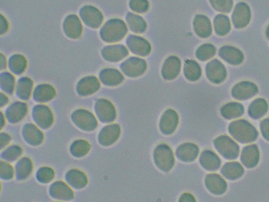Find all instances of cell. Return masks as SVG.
Instances as JSON below:
<instances>
[{
  "label": "cell",
  "instance_id": "cell-1",
  "mask_svg": "<svg viewBox=\"0 0 269 202\" xmlns=\"http://www.w3.org/2000/svg\"><path fill=\"white\" fill-rule=\"evenodd\" d=\"M127 31L126 26L122 20L113 19L108 21L103 26L100 35L103 40L108 42H114L123 38Z\"/></svg>",
  "mask_w": 269,
  "mask_h": 202
},
{
  "label": "cell",
  "instance_id": "cell-2",
  "mask_svg": "<svg viewBox=\"0 0 269 202\" xmlns=\"http://www.w3.org/2000/svg\"><path fill=\"white\" fill-rule=\"evenodd\" d=\"M154 160L157 166L164 171H168L172 167L173 158L171 151L164 145H161L156 149L154 154Z\"/></svg>",
  "mask_w": 269,
  "mask_h": 202
},
{
  "label": "cell",
  "instance_id": "cell-3",
  "mask_svg": "<svg viewBox=\"0 0 269 202\" xmlns=\"http://www.w3.org/2000/svg\"><path fill=\"white\" fill-rule=\"evenodd\" d=\"M80 14L84 22L93 28H97L101 24L103 16L100 11L96 8L90 5H86L81 9Z\"/></svg>",
  "mask_w": 269,
  "mask_h": 202
},
{
  "label": "cell",
  "instance_id": "cell-4",
  "mask_svg": "<svg viewBox=\"0 0 269 202\" xmlns=\"http://www.w3.org/2000/svg\"><path fill=\"white\" fill-rule=\"evenodd\" d=\"M63 28L65 34L72 39H77L82 34L81 23L78 17L74 15H70L66 17L63 23Z\"/></svg>",
  "mask_w": 269,
  "mask_h": 202
},
{
  "label": "cell",
  "instance_id": "cell-5",
  "mask_svg": "<svg viewBox=\"0 0 269 202\" xmlns=\"http://www.w3.org/2000/svg\"><path fill=\"white\" fill-rule=\"evenodd\" d=\"M66 178L68 183L73 188L80 189L84 187L88 183L86 175L82 171L72 169L67 173Z\"/></svg>",
  "mask_w": 269,
  "mask_h": 202
},
{
  "label": "cell",
  "instance_id": "cell-6",
  "mask_svg": "<svg viewBox=\"0 0 269 202\" xmlns=\"http://www.w3.org/2000/svg\"><path fill=\"white\" fill-rule=\"evenodd\" d=\"M127 42L131 50L137 54L145 55L149 52L150 49L149 43L141 37L130 36L128 38Z\"/></svg>",
  "mask_w": 269,
  "mask_h": 202
},
{
  "label": "cell",
  "instance_id": "cell-7",
  "mask_svg": "<svg viewBox=\"0 0 269 202\" xmlns=\"http://www.w3.org/2000/svg\"><path fill=\"white\" fill-rule=\"evenodd\" d=\"M52 195L55 198L65 201H70L74 198V194L71 189L62 182L54 183L51 189Z\"/></svg>",
  "mask_w": 269,
  "mask_h": 202
},
{
  "label": "cell",
  "instance_id": "cell-8",
  "mask_svg": "<svg viewBox=\"0 0 269 202\" xmlns=\"http://www.w3.org/2000/svg\"><path fill=\"white\" fill-rule=\"evenodd\" d=\"M193 26L195 31L201 37H208L211 32V27L208 19L205 16L198 15L194 18Z\"/></svg>",
  "mask_w": 269,
  "mask_h": 202
},
{
  "label": "cell",
  "instance_id": "cell-9",
  "mask_svg": "<svg viewBox=\"0 0 269 202\" xmlns=\"http://www.w3.org/2000/svg\"><path fill=\"white\" fill-rule=\"evenodd\" d=\"M125 47L121 45H116L107 47L104 50V54L106 58L111 61L120 60L127 54Z\"/></svg>",
  "mask_w": 269,
  "mask_h": 202
},
{
  "label": "cell",
  "instance_id": "cell-10",
  "mask_svg": "<svg viewBox=\"0 0 269 202\" xmlns=\"http://www.w3.org/2000/svg\"><path fill=\"white\" fill-rule=\"evenodd\" d=\"M127 21L130 29L133 32L141 33L146 30V25L145 22L138 15L129 13L127 16Z\"/></svg>",
  "mask_w": 269,
  "mask_h": 202
},
{
  "label": "cell",
  "instance_id": "cell-11",
  "mask_svg": "<svg viewBox=\"0 0 269 202\" xmlns=\"http://www.w3.org/2000/svg\"><path fill=\"white\" fill-rule=\"evenodd\" d=\"M90 149V145L87 141L79 140L73 143L71 147V151L73 156L80 157L86 154Z\"/></svg>",
  "mask_w": 269,
  "mask_h": 202
},
{
  "label": "cell",
  "instance_id": "cell-12",
  "mask_svg": "<svg viewBox=\"0 0 269 202\" xmlns=\"http://www.w3.org/2000/svg\"><path fill=\"white\" fill-rule=\"evenodd\" d=\"M8 65L9 68L13 71H22L26 67V60L22 55L15 54L10 58Z\"/></svg>",
  "mask_w": 269,
  "mask_h": 202
},
{
  "label": "cell",
  "instance_id": "cell-13",
  "mask_svg": "<svg viewBox=\"0 0 269 202\" xmlns=\"http://www.w3.org/2000/svg\"><path fill=\"white\" fill-rule=\"evenodd\" d=\"M119 136V132L117 130H104L100 135L99 140L101 145L108 146L115 142Z\"/></svg>",
  "mask_w": 269,
  "mask_h": 202
},
{
  "label": "cell",
  "instance_id": "cell-14",
  "mask_svg": "<svg viewBox=\"0 0 269 202\" xmlns=\"http://www.w3.org/2000/svg\"><path fill=\"white\" fill-rule=\"evenodd\" d=\"M130 6L134 11L139 13L146 11L148 8V3L145 0H132L130 1Z\"/></svg>",
  "mask_w": 269,
  "mask_h": 202
},
{
  "label": "cell",
  "instance_id": "cell-15",
  "mask_svg": "<svg viewBox=\"0 0 269 202\" xmlns=\"http://www.w3.org/2000/svg\"><path fill=\"white\" fill-rule=\"evenodd\" d=\"M8 28L7 21L3 16L0 15V34H4L7 32Z\"/></svg>",
  "mask_w": 269,
  "mask_h": 202
},
{
  "label": "cell",
  "instance_id": "cell-16",
  "mask_svg": "<svg viewBox=\"0 0 269 202\" xmlns=\"http://www.w3.org/2000/svg\"><path fill=\"white\" fill-rule=\"evenodd\" d=\"M194 199L192 198V196H191L190 195H188V194H186L184 195L181 198V200H182V201H188V200H189V201H194L192 200H193Z\"/></svg>",
  "mask_w": 269,
  "mask_h": 202
}]
</instances>
